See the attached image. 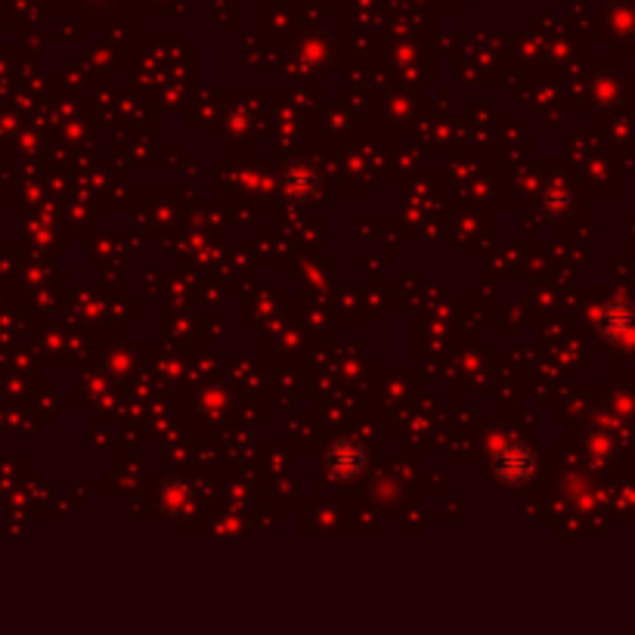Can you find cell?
<instances>
[{
  "instance_id": "cell-1",
  "label": "cell",
  "mask_w": 635,
  "mask_h": 635,
  "mask_svg": "<svg viewBox=\"0 0 635 635\" xmlns=\"http://www.w3.org/2000/svg\"><path fill=\"white\" fill-rule=\"evenodd\" d=\"M326 465H329V474H332V478H338V481H351V478H357V474L363 471L366 456H363V450H360V443H354V440H338L335 447L329 450Z\"/></svg>"
},
{
  "instance_id": "cell-2",
  "label": "cell",
  "mask_w": 635,
  "mask_h": 635,
  "mask_svg": "<svg viewBox=\"0 0 635 635\" xmlns=\"http://www.w3.org/2000/svg\"><path fill=\"white\" fill-rule=\"evenodd\" d=\"M496 474L508 484H521L533 474V453L524 443H508V447L496 456Z\"/></svg>"
}]
</instances>
